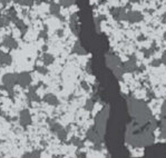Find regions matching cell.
Returning a JSON list of instances; mask_svg holds the SVG:
<instances>
[{
  "mask_svg": "<svg viewBox=\"0 0 166 158\" xmlns=\"http://www.w3.org/2000/svg\"><path fill=\"white\" fill-rule=\"evenodd\" d=\"M162 63V60H154L153 63H152V65L153 66H159V64Z\"/></svg>",
  "mask_w": 166,
  "mask_h": 158,
  "instance_id": "27",
  "label": "cell"
},
{
  "mask_svg": "<svg viewBox=\"0 0 166 158\" xmlns=\"http://www.w3.org/2000/svg\"><path fill=\"white\" fill-rule=\"evenodd\" d=\"M23 157H40V151L39 150H34L29 154H25Z\"/></svg>",
  "mask_w": 166,
  "mask_h": 158,
  "instance_id": "21",
  "label": "cell"
},
{
  "mask_svg": "<svg viewBox=\"0 0 166 158\" xmlns=\"http://www.w3.org/2000/svg\"><path fill=\"white\" fill-rule=\"evenodd\" d=\"M54 60H55V58H54V56L51 55V54H44L43 56V61L45 65H51V64L54 63Z\"/></svg>",
  "mask_w": 166,
  "mask_h": 158,
  "instance_id": "14",
  "label": "cell"
},
{
  "mask_svg": "<svg viewBox=\"0 0 166 158\" xmlns=\"http://www.w3.org/2000/svg\"><path fill=\"white\" fill-rule=\"evenodd\" d=\"M11 19L9 16H3V17H0V27H6L10 23Z\"/></svg>",
  "mask_w": 166,
  "mask_h": 158,
  "instance_id": "15",
  "label": "cell"
},
{
  "mask_svg": "<svg viewBox=\"0 0 166 158\" xmlns=\"http://www.w3.org/2000/svg\"><path fill=\"white\" fill-rule=\"evenodd\" d=\"M19 121L23 127H27L31 124V116L28 109H23L19 114Z\"/></svg>",
  "mask_w": 166,
  "mask_h": 158,
  "instance_id": "4",
  "label": "cell"
},
{
  "mask_svg": "<svg viewBox=\"0 0 166 158\" xmlns=\"http://www.w3.org/2000/svg\"><path fill=\"white\" fill-rule=\"evenodd\" d=\"M68 130H69V127L67 128V129H65V128H61L60 130H58L57 133V137L60 139L61 141H64V140H66L67 139V135H68Z\"/></svg>",
  "mask_w": 166,
  "mask_h": 158,
  "instance_id": "13",
  "label": "cell"
},
{
  "mask_svg": "<svg viewBox=\"0 0 166 158\" xmlns=\"http://www.w3.org/2000/svg\"><path fill=\"white\" fill-rule=\"evenodd\" d=\"M94 107V101L91 100V99H88V100L86 101V105H85V108L87 109V110H91Z\"/></svg>",
  "mask_w": 166,
  "mask_h": 158,
  "instance_id": "23",
  "label": "cell"
},
{
  "mask_svg": "<svg viewBox=\"0 0 166 158\" xmlns=\"http://www.w3.org/2000/svg\"><path fill=\"white\" fill-rule=\"evenodd\" d=\"M35 0H16V3H18L21 6H31Z\"/></svg>",
  "mask_w": 166,
  "mask_h": 158,
  "instance_id": "20",
  "label": "cell"
},
{
  "mask_svg": "<svg viewBox=\"0 0 166 158\" xmlns=\"http://www.w3.org/2000/svg\"><path fill=\"white\" fill-rule=\"evenodd\" d=\"M71 144H74L75 146H79V147H81V144H83V141L79 139L78 137H73L71 138Z\"/></svg>",
  "mask_w": 166,
  "mask_h": 158,
  "instance_id": "22",
  "label": "cell"
},
{
  "mask_svg": "<svg viewBox=\"0 0 166 158\" xmlns=\"http://www.w3.org/2000/svg\"><path fill=\"white\" fill-rule=\"evenodd\" d=\"M44 101L47 103L48 105H51V106H58L59 105V100L56 95L54 94H47V95L44 97Z\"/></svg>",
  "mask_w": 166,
  "mask_h": 158,
  "instance_id": "9",
  "label": "cell"
},
{
  "mask_svg": "<svg viewBox=\"0 0 166 158\" xmlns=\"http://www.w3.org/2000/svg\"><path fill=\"white\" fill-rule=\"evenodd\" d=\"M50 128H51V130H53L54 133H57L58 130H60L61 128H63V126H61L60 124H58V123H51Z\"/></svg>",
  "mask_w": 166,
  "mask_h": 158,
  "instance_id": "19",
  "label": "cell"
},
{
  "mask_svg": "<svg viewBox=\"0 0 166 158\" xmlns=\"http://www.w3.org/2000/svg\"><path fill=\"white\" fill-rule=\"evenodd\" d=\"M9 1H10V0H1V3H3V6H6Z\"/></svg>",
  "mask_w": 166,
  "mask_h": 158,
  "instance_id": "28",
  "label": "cell"
},
{
  "mask_svg": "<svg viewBox=\"0 0 166 158\" xmlns=\"http://www.w3.org/2000/svg\"><path fill=\"white\" fill-rule=\"evenodd\" d=\"M87 138H88L89 140L93 141V143H96L98 144L101 141V136L99 135V133L97 131V129L96 128H91L88 131H87Z\"/></svg>",
  "mask_w": 166,
  "mask_h": 158,
  "instance_id": "5",
  "label": "cell"
},
{
  "mask_svg": "<svg viewBox=\"0 0 166 158\" xmlns=\"http://www.w3.org/2000/svg\"><path fill=\"white\" fill-rule=\"evenodd\" d=\"M142 19H143V16L141 13H137V11L126 13V20H128L129 23H137V21H141Z\"/></svg>",
  "mask_w": 166,
  "mask_h": 158,
  "instance_id": "6",
  "label": "cell"
},
{
  "mask_svg": "<svg viewBox=\"0 0 166 158\" xmlns=\"http://www.w3.org/2000/svg\"><path fill=\"white\" fill-rule=\"evenodd\" d=\"M74 53L77 54V55H84L85 54V50H84V48L81 47L79 43H76L75 47H74Z\"/></svg>",
  "mask_w": 166,
  "mask_h": 158,
  "instance_id": "18",
  "label": "cell"
},
{
  "mask_svg": "<svg viewBox=\"0 0 166 158\" xmlns=\"http://www.w3.org/2000/svg\"><path fill=\"white\" fill-rule=\"evenodd\" d=\"M162 114H163L164 116H166V101L164 103L163 108H162Z\"/></svg>",
  "mask_w": 166,
  "mask_h": 158,
  "instance_id": "26",
  "label": "cell"
},
{
  "mask_svg": "<svg viewBox=\"0 0 166 158\" xmlns=\"http://www.w3.org/2000/svg\"><path fill=\"white\" fill-rule=\"evenodd\" d=\"M129 107H131L129 110H131L132 115L137 119L138 123H147V120L151 118V111L148 110L147 106L142 101L132 100Z\"/></svg>",
  "mask_w": 166,
  "mask_h": 158,
  "instance_id": "1",
  "label": "cell"
},
{
  "mask_svg": "<svg viewBox=\"0 0 166 158\" xmlns=\"http://www.w3.org/2000/svg\"><path fill=\"white\" fill-rule=\"evenodd\" d=\"M37 69V71H39L40 74H43V75H46V74L48 73V69L46 67H43V66H39V67L36 68Z\"/></svg>",
  "mask_w": 166,
  "mask_h": 158,
  "instance_id": "24",
  "label": "cell"
},
{
  "mask_svg": "<svg viewBox=\"0 0 166 158\" xmlns=\"http://www.w3.org/2000/svg\"><path fill=\"white\" fill-rule=\"evenodd\" d=\"M27 98L29 101H39V97H38L37 93H36L35 87L29 88V90L27 93Z\"/></svg>",
  "mask_w": 166,
  "mask_h": 158,
  "instance_id": "11",
  "label": "cell"
},
{
  "mask_svg": "<svg viewBox=\"0 0 166 158\" xmlns=\"http://www.w3.org/2000/svg\"><path fill=\"white\" fill-rule=\"evenodd\" d=\"M18 76H19V74H16V73H10V74L3 75V88H5L6 90L10 89V88H13L16 85H18Z\"/></svg>",
  "mask_w": 166,
  "mask_h": 158,
  "instance_id": "2",
  "label": "cell"
},
{
  "mask_svg": "<svg viewBox=\"0 0 166 158\" xmlns=\"http://www.w3.org/2000/svg\"><path fill=\"white\" fill-rule=\"evenodd\" d=\"M30 84H31L30 74L27 73V71H23V73L19 74V76H18V85L26 88V87H29Z\"/></svg>",
  "mask_w": 166,
  "mask_h": 158,
  "instance_id": "3",
  "label": "cell"
},
{
  "mask_svg": "<svg viewBox=\"0 0 166 158\" xmlns=\"http://www.w3.org/2000/svg\"><path fill=\"white\" fill-rule=\"evenodd\" d=\"M162 63L163 64H165L166 65V51H164V54H163V56H162Z\"/></svg>",
  "mask_w": 166,
  "mask_h": 158,
  "instance_id": "25",
  "label": "cell"
},
{
  "mask_svg": "<svg viewBox=\"0 0 166 158\" xmlns=\"http://www.w3.org/2000/svg\"><path fill=\"white\" fill-rule=\"evenodd\" d=\"M13 61V58L9 54L3 53L1 49H0V65L1 66H9Z\"/></svg>",
  "mask_w": 166,
  "mask_h": 158,
  "instance_id": "8",
  "label": "cell"
},
{
  "mask_svg": "<svg viewBox=\"0 0 166 158\" xmlns=\"http://www.w3.org/2000/svg\"><path fill=\"white\" fill-rule=\"evenodd\" d=\"M49 11L53 16H56V17H60V5H58L56 3H50L49 5Z\"/></svg>",
  "mask_w": 166,
  "mask_h": 158,
  "instance_id": "10",
  "label": "cell"
},
{
  "mask_svg": "<svg viewBox=\"0 0 166 158\" xmlns=\"http://www.w3.org/2000/svg\"><path fill=\"white\" fill-rule=\"evenodd\" d=\"M3 46L8 49H16L18 47V43L10 36H6L3 40Z\"/></svg>",
  "mask_w": 166,
  "mask_h": 158,
  "instance_id": "7",
  "label": "cell"
},
{
  "mask_svg": "<svg viewBox=\"0 0 166 158\" xmlns=\"http://www.w3.org/2000/svg\"><path fill=\"white\" fill-rule=\"evenodd\" d=\"M125 70L126 71H134L137 68V66H136L135 61H127V63L125 64Z\"/></svg>",
  "mask_w": 166,
  "mask_h": 158,
  "instance_id": "16",
  "label": "cell"
},
{
  "mask_svg": "<svg viewBox=\"0 0 166 158\" xmlns=\"http://www.w3.org/2000/svg\"><path fill=\"white\" fill-rule=\"evenodd\" d=\"M0 97H1V95H0Z\"/></svg>",
  "mask_w": 166,
  "mask_h": 158,
  "instance_id": "29",
  "label": "cell"
},
{
  "mask_svg": "<svg viewBox=\"0 0 166 158\" xmlns=\"http://www.w3.org/2000/svg\"><path fill=\"white\" fill-rule=\"evenodd\" d=\"M76 0H59V3H60V6H63V7H70V6L75 5Z\"/></svg>",
  "mask_w": 166,
  "mask_h": 158,
  "instance_id": "17",
  "label": "cell"
},
{
  "mask_svg": "<svg viewBox=\"0 0 166 158\" xmlns=\"http://www.w3.org/2000/svg\"><path fill=\"white\" fill-rule=\"evenodd\" d=\"M13 23H15V25L17 26V28H18V29H19V30H20L23 33H25L26 31H27V26L25 25V23H23V21L21 20V19L17 18V19H16V20L13 21Z\"/></svg>",
  "mask_w": 166,
  "mask_h": 158,
  "instance_id": "12",
  "label": "cell"
}]
</instances>
